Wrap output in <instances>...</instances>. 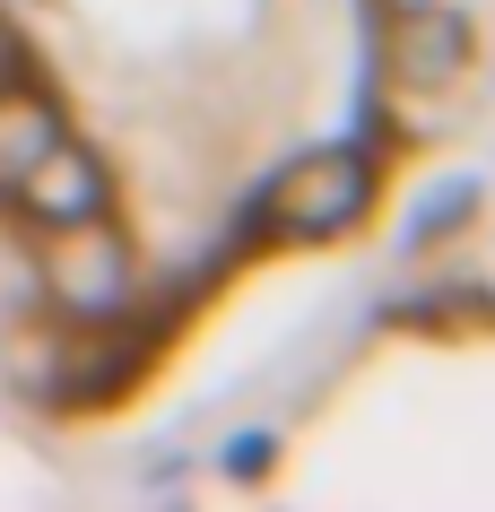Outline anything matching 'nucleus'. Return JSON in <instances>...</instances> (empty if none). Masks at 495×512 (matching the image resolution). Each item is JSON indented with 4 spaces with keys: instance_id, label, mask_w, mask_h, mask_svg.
I'll list each match as a JSON object with an SVG mask.
<instances>
[{
    "instance_id": "3",
    "label": "nucleus",
    "mask_w": 495,
    "mask_h": 512,
    "mask_svg": "<svg viewBox=\"0 0 495 512\" xmlns=\"http://www.w3.org/2000/svg\"><path fill=\"white\" fill-rule=\"evenodd\" d=\"M61 148V122H53V105H35V96H0V183L18 191L35 174V165Z\"/></svg>"
},
{
    "instance_id": "4",
    "label": "nucleus",
    "mask_w": 495,
    "mask_h": 512,
    "mask_svg": "<svg viewBox=\"0 0 495 512\" xmlns=\"http://www.w3.org/2000/svg\"><path fill=\"white\" fill-rule=\"evenodd\" d=\"M113 287H122V261H113V243H105V235H79V270L61 261V296L79 304V313H105Z\"/></svg>"
},
{
    "instance_id": "2",
    "label": "nucleus",
    "mask_w": 495,
    "mask_h": 512,
    "mask_svg": "<svg viewBox=\"0 0 495 512\" xmlns=\"http://www.w3.org/2000/svg\"><path fill=\"white\" fill-rule=\"evenodd\" d=\"M18 191H27V209H35V217H53V226H79V217L105 209V174H96V165H87L70 139H61V148L35 165Z\"/></svg>"
},
{
    "instance_id": "1",
    "label": "nucleus",
    "mask_w": 495,
    "mask_h": 512,
    "mask_svg": "<svg viewBox=\"0 0 495 512\" xmlns=\"http://www.w3.org/2000/svg\"><path fill=\"white\" fill-rule=\"evenodd\" d=\"M357 209H365V165L357 157H304L270 191V217L287 235H330V226H348Z\"/></svg>"
}]
</instances>
